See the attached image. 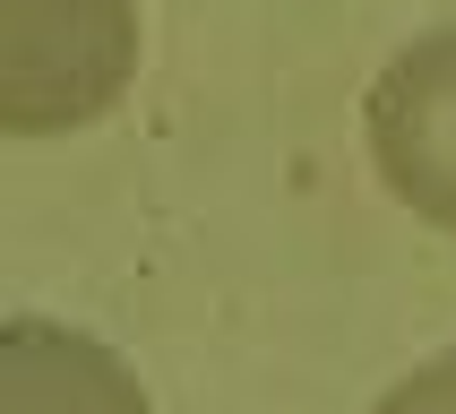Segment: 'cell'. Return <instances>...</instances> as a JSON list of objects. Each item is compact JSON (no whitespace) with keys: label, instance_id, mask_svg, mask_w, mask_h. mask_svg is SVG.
Listing matches in <instances>:
<instances>
[{"label":"cell","instance_id":"obj_3","mask_svg":"<svg viewBox=\"0 0 456 414\" xmlns=\"http://www.w3.org/2000/svg\"><path fill=\"white\" fill-rule=\"evenodd\" d=\"M0 414H155V397L95 328L0 310Z\"/></svg>","mask_w":456,"mask_h":414},{"label":"cell","instance_id":"obj_1","mask_svg":"<svg viewBox=\"0 0 456 414\" xmlns=\"http://www.w3.org/2000/svg\"><path fill=\"white\" fill-rule=\"evenodd\" d=\"M138 0H0V138H77L138 87Z\"/></svg>","mask_w":456,"mask_h":414},{"label":"cell","instance_id":"obj_2","mask_svg":"<svg viewBox=\"0 0 456 414\" xmlns=\"http://www.w3.org/2000/svg\"><path fill=\"white\" fill-rule=\"evenodd\" d=\"M370 173L413 225L456 233V26L396 44L362 87Z\"/></svg>","mask_w":456,"mask_h":414},{"label":"cell","instance_id":"obj_4","mask_svg":"<svg viewBox=\"0 0 456 414\" xmlns=\"http://www.w3.org/2000/svg\"><path fill=\"white\" fill-rule=\"evenodd\" d=\"M362 414H456V345H439L431 362H413L405 380H387Z\"/></svg>","mask_w":456,"mask_h":414}]
</instances>
